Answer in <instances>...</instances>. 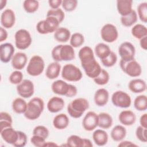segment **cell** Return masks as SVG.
<instances>
[{
	"mask_svg": "<svg viewBox=\"0 0 147 147\" xmlns=\"http://www.w3.org/2000/svg\"><path fill=\"white\" fill-rule=\"evenodd\" d=\"M66 145L71 147H91V141L87 138H83L77 135H71L68 137Z\"/></svg>",
	"mask_w": 147,
	"mask_h": 147,
	"instance_id": "cell-16",
	"label": "cell"
},
{
	"mask_svg": "<svg viewBox=\"0 0 147 147\" xmlns=\"http://www.w3.org/2000/svg\"><path fill=\"white\" fill-rule=\"evenodd\" d=\"M102 39L106 42L112 43L118 37V32L117 28L112 24H106L100 30Z\"/></svg>",
	"mask_w": 147,
	"mask_h": 147,
	"instance_id": "cell-11",
	"label": "cell"
},
{
	"mask_svg": "<svg viewBox=\"0 0 147 147\" xmlns=\"http://www.w3.org/2000/svg\"><path fill=\"white\" fill-rule=\"evenodd\" d=\"M118 53L121 58V60L127 61L134 59L136 49L134 45L131 42L125 41L119 46Z\"/></svg>",
	"mask_w": 147,
	"mask_h": 147,
	"instance_id": "cell-12",
	"label": "cell"
},
{
	"mask_svg": "<svg viewBox=\"0 0 147 147\" xmlns=\"http://www.w3.org/2000/svg\"><path fill=\"white\" fill-rule=\"evenodd\" d=\"M54 38L59 42H66L71 37V32L69 29L64 27H59L54 32Z\"/></svg>",
	"mask_w": 147,
	"mask_h": 147,
	"instance_id": "cell-29",
	"label": "cell"
},
{
	"mask_svg": "<svg viewBox=\"0 0 147 147\" xmlns=\"http://www.w3.org/2000/svg\"><path fill=\"white\" fill-rule=\"evenodd\" d=\"M82 126L86 131L94 130L98 126V115L94 111H88L83 119Z\"/></svg>",
	"mask_w": 147,
	"mask_h": 147,
	"instance_id": "cell-14",
	"label": "cell"
},
{
	"mask_svg": "<svg viewBox=\"0 0 147 147\" xmlns=\"http://www.w3.org/2000/svg\"><path fill=\"white\" fill-rule=\"evenodd\" d=\"M28 61V57L26 53L24 52H17L15 53L11 60V64L16 70H21L26 65Z\"/></svg>",
	"mask_w": 147,
	"mask_h": 147,
	"instance_id": "cell-20",
	"label": "cell"
},
{
	"mask_svg": "<svg viewBox=\"0 0 147 147\" xmlns=\"http://www.w3.org/2000/svg\"><path fill=\"white\" fill-rule=\"evenodd\" d=\"M102 64L106 67H111L114 66L117 61V56L113 51L105 59L100 60Z\"/></svg>",
	"mask_w": 147,
	"mask_h": 147,
	"instance_id": "cell-42",
	"label": "cell"
},
{
	"mask_svg": "<svg viewBox=\"0 0 147 147\" xmlns=\"http://www.w3.org/2000/svg\"><path fill=\"white\" fill-rule=\"evenodd\" d=\"M13 119L11 116L7 112L1 111L0 113V130L12 127Z\"/></svg>",
	"mask_w": 147,
	"mask_h": 147,
	"instance_id": "cell-37",
	"label": "cell"
},
{
	"mask_svg": "<svg viewBox=\"0 0 147 147\" xmlns=\"http://www.w3.org/2000/svg\"><path fill=\"white\" fill-rule=\"evenodd\" d=\"M44 109V102L40 97H34L27 104V108L24 115L29 120L38 118Z\"/></svg>",
	"mask_w": 147,
	"mask_h": 147,
	"instance_id": "cell-3",
	"label": "cell"
},
{
	"mask_svg": "<svg viewBox=\"0 0 147 147\" xmlns=\"http://www.w3.org/2000/svg\"><path fill=\"white\" fill-rule=\"evenodd\" d=\"M18 138L17 141L13 144L15 147H24L26 145L28 138L26 134L22 131H18Z\"/></svg>",
	"mask_w": 147,
	"mask_h": 147,
	"instance_id": "cell-47",
	"label": "cell"
},
{
	"mask_svg": "<svg viewBox=\"0 0 147 147\" xmlns=\"http://www.w3.org/2000/svg\"><path fill=\"white\" fill-rule=\"evenodd\" d=\"M140 126L147 129V114L145 113L142 114L140 118Z\"/></svg>",
	"mask_w": 147,
	"mask_h": 147,
	"instance_id": "cell-53",
	"label": "cell"
},
{
	"mask_svg": "<svg viewBox=\"0 0 147 147\" xmlns=\"http://www.w3.org/2000/svg\"><path fill=\"white\" fill-rule=\"evenodd\" d=\"M23 74L19 70L12 72L9 78V82L13 84H18L23 80Z\"/></svg>",
	"mask_w": 147,
	"mask_h": 147,
	"instance_id": "cell-44",
	"label": "cell"
},
{
	"mask_svg": "<svg viewBox=\"0 0 147 147\" xmlns=\"http://www.w3.org/2000/svg\"><path fill=\"white\" fill-rule=\"evenodd\" d=\"M109 99V91L103 88L97 90L94 96V100L95 105L99 107H103L105 106Z\"/></svg>",
	"mask_w": 147,
	"mask_h": 147,
	"instance_id": "cell-22",
	"label": "cell"
},
{
	"mask_svg": "<svg viewBox=\"0 0 147 147\" xmlns=\"http://www.w3.org/2000/svg\"><path fill=\"white\" fill-rule=\"evenodd\" d=\"M118 146H137L138 145L130 141H122L118 144Z\"/></svg>",
	"mask_w": 147,
	"mask_h": 147,
	"instance_id": "cell-54",
	"label": "cell"
},
{
	"mask_svg": "<svg viewBox=\"0 0 147 147\" xmlns=\"http://www.w3.org/2000/svg\"><path fill=\"white\" fill-rule=\"evenodd\" d=\"M62 78L69 82H78L82 78L81 70L72 64L64 65L61 70Z\"/></svg>",
	"mask_w": 147,
	"mask_h": 147,
	"instance_id": "cell-7",
	"label": "cell"
},
{
	"mask_svg": "<svg viewBox=\"0 0 147 147\" xmlns=\"http://www.w3.org/2000/svg\"><path fill=\"white\" fill-rule=\"evenodd\" d=\"M110 136L113 141L116 142L121 141L126 136V128L122 125H116L112 129Z\"/></svg>",
	"mask_w": 147,
	"mask_h": 147,
	"instance_id": "cell-30",
	"label": "cell"
},
{
	"mask_svg": "<svg viewBox=\"0 0 147 147\" xmlns=\"http://www.w3.org/2000/svg\"><path fill=\"white\" fill-rule=\"evenodd\" d=\"M44 68L45 63L42 57L38 55H34L29 60L26 72L30 76H37L42 73Z\"/></svg>",
	"mask_w": 147,
	"mask_h": 147,
	"instance_id": "cell-6",
	"label": "cell"
},
{
	"mask_svg": "<svg viewBox=\"0 0 147 147\" xmlns=\"http://www.w3.org/2000/svg\"><path fill=\"white\" fill-rule=\"evenodd\" d=\"M23 7L28 13L36 12L39 7V2L35 0H25L23 2Z\"/></svg>",
	"mask_w": 147,
	"mask_h": 147,
	"instance_id": "cell-38",
	"label": "cell"
},
{
	"mask_svg": "<svg viewBox=\"0 0 147 147\" xmlns=\"http://www.w3.org/2000/svg\"><path fill=\"white\" fill-rule=\"evenodd\" d=\"M58 146L55 142H46V143L45 144L44 146Z\"/></svg>",
	"mask_w": 147,
	"mask_h": 147,
	"instance_id": "cell-57",
	"label": "cell"
},
{
	"mask_svg": "<svg viewBox=\"0 0 147 147\" xmlns=\"http://www.w3.org/2000/svg\"><path fill=\"white\" fill-rule=\"evenodd\" d=\"M134 108L140 111H143L147 109V97L145 95L137 96L134 100Z\"/></svg>",
	"mask_w": 147,
	"mask_h": 147,
	"instance_id": "cell-36",
	"label": "cell"
},
{
	"mask_svg": "<svg viewBox=\"0 0 147 147\" xmlns=\"http://www.w3.org/2000/svg\"><path fill=\"white\" fill-rule=\"evenodd\" d=\"M18 94L23 98L31 97L34 92L33 83L29 79H24L16 87Z\"/></svg>",
	"mask_w": 147,
	"mask_h": 147,
	"instance_id": "cell-13",
	"label": "cell"
},
{
	"mask_svg": "<svg viewBox=\"0 0 147 147\" xmlns=\"http://www.w3.org/2000/svg\"><path fill=\"white\" fill-rule=\"evenodd\" d=\"M49 6L51 7L52 9H59L60 5H61L62 1L61 0H49L48 1Z\"/></svg>",
	"mask_w": 147,
	"mask_h": 147,
	"instance_id": "cell-50",
	"label": "cell"
},
{
	"mask_svg": "<svg viewBox=\"0 0 147 147\" xmlns=\"http://www.w3.org/2000/svg\"><path fill=\"white\" fill-rule=\"evenodd\" d=\"M51 56L56 62L71 61L75 58V51L71 45L60 44L52 49Z\"/></svg>",
	"mask_w": 147,
	"mask_h": 147,
	"instance_id": "cell-2",
	"label": "cell"
},
{
	"mask_svg": "<svg viewBox=\"0 0 147 147\" xmlns=\"http://www.w3.org/2000/svg\"><path fill=\"white\" fill-rule=\"evenodd\" d=\"M65 102L63 98L53 96L50 98L47 103V109L52 113H56L62 110L64 107Z\"/></svg>",
	"mask_w": 147,
	"mask_h": 147,
	"instance_id": "cell-21",
	"label": "cell"
},
{
	"mask_svg": "<svg viewBox=\"0 0 147 147\" xmlns=\"http://www.w3.org/2000/svg\"><path fill=\"white\" fill-rule=\"evenodd\" d=\"M98 115V126L103 129H109L113 125V118L107 113H100Z\"/></svg>",
	"mask_w": 147,
	"mask_h": 147,
	"instance_id": "cell-31",
	"label": "cell"
},
{
	"mask_svg": "<svg viewBox=\"0 0 147 147\" xmlns=\"http://www.w3.org/2000/svg\"><path fill=\"white\" fill-rule=\"evenodd\" d=\"M7 32L2 26L0 27V42L5 41L7 38Z\"/></svg>",
	"mask_w": 147,
	"mask_h": 147,
	"instance_id": "cell-52",
	"label": "cell"
},
{
	"mask_svg": "<svg viewBox=\"0 0 147 147\" xmlns=\"http://www.w3.org/2000/svg\"><path fill=\"white\" fill-rule=\"evenodd\" d=\"M92 139L98 146H104L108 142L109 136L104 130L96 129L92 133Z\"/></svg>",
	"mask_w": 147,
	"mask_h": 147,
	"instance_id": "cell-27",
	"label": "cell"
},
{
	"mask_svg": "<svg viewBox=\"0 0 147 147\" xmlns=\"http://www.w3.org/2000/svg\"><path fill=\"white\" fill-rule=\"evenodd\" d=\"M110 79V75L108 72L105 69H101L100 74L93 79L94 82L98 85L103 86L106 84Z\"/></svg>",
	"mask_w": 147,
	"mask_h": 147,
	"instance_id": "cell-40",
	"label": "cell"
},
{
	"mask_svg": "<svg viewBox=\"0 0 147 147\" xmlns=\"http://www.w3.org/2000/svg\"><path fill=\"white\" fill-rule=\"evenodd\" d=\"M118 119L121 124L125 126H131L135 123L136 116L131 110H123L119 113Z\"/></svg>",
	"mask_w": 147,
	"mask_h": 147,
	"instance_id": "cell-23",
	"label": "cell"
},
{
	"mask_svg": "<svg viewBox=\"0 0 147 147\" xmlns=\"http://www.w3.org/2000/svg\"><path fill=\"white\" fill-rule=\"evenodd\" d=\"M16 22V16L14 11L10 9H5L1 15V24L5 29L12 28Z\"/></svg>",
	"mask_w": 147,
	"mask_h": 147,
	"instance_id": "cell-17",
	"label": "cell"
},
{
	"mask_svg": "<svg viewBox=\"0 0 147 147\" xmlns=\"http://www.w3.org/2000/svg\"><path fill=\"white\" fill-rule=\"evenodd\" d=\"M61 71V65L59 62L54 61L52 62L48 65L46 72L45 76L49 79H55L57 78Z\"/></svg>",
	"mask_w": 147,
	"mask_h": 147,
	"instance_id": "cell-28",
	"label": "cell"
},
{
	"mask_svg": "<svg viewBox=\"0 0 147 147\" xmlns=\"http://www.w3.org/2000/svg\"><path fill=\"white\" fill-rule=\"evenodd\" d=\"M113 104L120 108H128L131 103V99L130 95L125 91L118 90L115 91L111 96Z\"/></svg>",
	"mask_w": 147,
	"mask_h": 147,
	"instance_id": "cell-10",
	"label": "cell"
},
{
	"mask_svg": "<svg viewBox=\"0 0 147 147\" xmlns=\"http://www.w3.org/2000/svg\"><path fill=\"white\" fill-rule=\"evenodd\" d=\"M27 104L23 98H17L12 102V109L17 114H24L27 108Z\"/></svg>",
	"mask_w": 147,
	"mask_h": 147,
	"instance_id": "cell-33",
	"label": "cell"
},
{
	"mask_svg": "<svg viewBox=\"0 0 147 147\" xmlns=\"http://www.w3.org/2000/svg\"><path fill=\"white\" fill-rule=\"evenodd\" d=\"M14 40L16 47L20 50L27 49L32 42V38L30 33L24 29H19L16 32Z\"/></svg>",
	"mask_w": 147,
	"mask_h": 147,
	"instance_id": "cell-8",
	"label": "cell"
},
{
	"mask_svg": "<svg viewBox=\"0 0 147 147\" xmlns=\"http://www.w3.org/2000/svg\"><path fill=\"white\" fill-rule=\"evenodd\" d=\"M15 49L9 42H5L0 45V60L3 63H9L12 59Z\"/></svg>",
	"mask_w": 147,
	"mask_h": 147,
	"instance_id": "cell-15",
	"label": "cell"
},
{
	"mask_svg": "<svg viewBox=\"0 0 147 147\" xmlns=\"http://www.w3.org/2000/svg\"><path fill=\"white\" fill-rule=\"evenodd\" d=\"M60 22L53 17H46L44 20L40 21L36 25V30L38 33L47 34L55 32L59 28Z\"/></svg>",
	"mask_w": 147,
	"mask_h": 147,
	"instance_id": "cell-5",
	"label": "cell"
},
{
	"mask_svg": "<svg viewBox=\"0 0 147 147\" xmlns=\"http://www.w3.org/2000/svg\"><path fill=\"white\" fill-rule=\"evenodd\" d=\"M70 84H68L67 82L63 80H57L53 82L51 85V89L53 93L67 96L69 89Z\"/></svg>",
	"mask_w": 147,
	"mask_h": 147,
	"instance_id": "cell-18",
	"label": "cell"
},
{
	"mask_svg": "<svg viewBox=\"0 0 147 147\" xmlns=\"http://www.w3.org/2000/svg\"><path fill=\"white\" fill-rule=\"evenodd\" d=\"M137 18L136 11L133 9L129 14L121 17V22L122 25L125 27H130L136 23Z\"/></svg>",
	"mask_w": 147,
	"mask_h": 147,
	"instance_id": "cell-34",
	"label": "cell"
},
{
	"mask_svg": "<svg viewBox=\"0 0 147 147\" xmlns=\"http://www.w3.org/2000/svg\"><path fill=\"white\" fill-rule=\"evenodd\" d=\"M89 107L88 100L84 98H78L72 100L67 106L68 114L74 118H80Z\"/></svg>",
	"mask_w": 147,
	"mask_h": 147,
	"instance_id": "cell-4",
	"label": "cell"
},
{
	"mask_svg": "<svg viewBox=\"0 0 147 147\" xmlns=\"http://www.w3.org/2000/svg\"><path fill=\"white\" fill-rule=\"evenodd\" d=\"M7 1L5 0H1L0 1V10H2L5 6L6 5Z\"/></svg>",
	"mask_w": 147,
	"mask_h": 147,
	"instance_id": "cell-56",
	"label": "cell"
},
{
	"mask_svg": "<svg viewBox=\"0 0 147 147\" xmlns=\"http://www.w3.org/2000/svg\"><path fill=\"white\" fill-rule=\"evenodd\" d=\"M1 136L3 140L9 144L13 145L18 138V130H14L13 127L5 128L0 130Z\"/></svg>",
	"mask_w": 147,
	"mask_h": 147,
	"instance_id": "cell-19",
	"label": "cell"
},
{
	"mask_svg": "<svg viewBox=\"0 0 147 147\" xmlns=\"http://www.w3.org/2000/svg\"><path fill=\"white\" fill-rule=\"evenodd\" d=\"M61 6L63 9L68 12L72 11L76 9L78 6V1L76 0H63Z\"/></svg>",
	"mask_w": 147,
	"mask_h": 147,
	"instance_id": "cell-46",
	"label": "cell"
},
{
	"mask_svg": "<svg viewBox=\"0 0 147 147\" xmlns=\"http://www.w3.org/2000/svg\"><path fill=\"white\" fill-rule=\"evenodd\" d=\"M47 17H53L56 18L60 24L63 21L65 18V14L63 10L60 8L50 9L47 13Z\"/></svg>",
	"mask_w": 147,
	"mask_h": 147,
	"instance_id": "cell-41",
	"label": "cell"
},
{
	"mask_svg": "<svg viewBox=\"0 0 147 147\" xmlns=\"http://www.w3.org/2000/svg\"><path fill=\"white\" fill-rule=\"evenodd\" d=\"M147 129L144 128L141 126L137 127L136 130V136L137 138L142 142H147Z\"/></svg>",
	"mask_w": 147,
	"mask_h": 147,
	"instance_id": "cell-48",
	"label": "cell"
},
{
	"mask_svg": "<svg viewBox=\"0 0 147 147\" xmlns=\"http://www.w3.org/2000/svg\"><path fill=\"white\" fill-rule=\"evenodd\" d=\"M78 56L86 75L92 79L95 78L100 74L102 68L96 60L92 48L88 46L82 47L79 51Z\"/></svg>",
	"mask_w": 147,
	"mask_h": 147,
	"instance_id": "cell-1",
	"label": "cell"
},
{
	"mask_svg": "<svg viewBox=\"0 0 147 147\" xmlns=\"http://www.w3.org/2000/svg\"><path fill=\"white\" fill-rule=\"evenodd\" d=\"M131 34L137 39H141L142 38L147 36L146 27L141 24H136L133 26L131 30Z\"/></svg>",
	"mask_w": 147,
	"mask_h": 147,
	"instance_id": "cell-35",
	"label": "cell"
},
{
	"mask_svg": "<svg viewBox=\"0 0 147 147\" xmlns=\"http://www.w3.org/2000/svg\"><path fill=\"white\" fill-rule=\"evenodd\" d=\"M45 140L44 138L37 135H33L30 138V142L36 147H44L46 143Z\"/></svg>",
	"mask_w": 147,
	"mask_h": 147,
	"instance_id": "cell-49",
	"label": "cell"
},
{
	"mask_svg": "<svg viewBox=\"0 0 147 147\" xmlns=\"http://www.w3.org/2000/svg\"><path fill=\"white\" fill-rule=\"evenodd\" d=\"M77 93H78V90H77V88L76 87V86L70 84L69 91H68V93L67 95V97L72 98V97L75 96V95H76Z\"/></svg>",
	"mask_w": 147,
	"mask_h": 147,
	"instance_id": "cell-51",
	"label": "cell"
},
{
	"mask_svg": "<svg viewBox=\"0 0 147 147\" xmlns=\"http://www.w3.org/2000/svg\"><path fill=\"white\" fill-rule=\"evenodd\" d=\"M140 47L142 49L144 50H146L147 49V36H145L141 39H140Z\"/></svg>",
	"mask_w": 147,
	"mask_h": 147,
	"instance_id": "cell-55",
	"label": "cell"
},
{
	"mask_svg": "<svg viewBox=\"0 0 147 147\" xmlns=\"http://www.w3.org/2000/svg\"><path fill=\"white\" fill-rule=\"evenodd\" d=\"M53 127L58 130H63L67 128L69 123V120L68 116L64 113L56 115L53 119Z\"/></svg>",
	"mask_w": 147,
	"mask_h": 147,
	"instance_id": "cell-26",
	"label": "cell"
},
{
	"mask_svg": "<svg viewBox=\"0 0 147 147\" xmlns=\"http://www.w3.org/2000/svg\"><path fill=\"white\" fill-rule=\"evenodd\" d=\"M33 135H37L47 139L49 134V131L47 127L42 125H38L36 126L33 130Z\"/></svg>",
	"mask_w": 147,
	"mask_h": 147,
	"instance_id": "cell-45",
	"label": "cell"
},
{
	"mask_svg": "<svg viewBox=\"0 0 147 147\" xmlns=\"http://www.w3.org/2000/svg\"><path fill=\"white\" fill-rule=\"evenodd\" d=\"M119 65L122 71L130 77H138L142 73L141 65L134 59L127 61H124L121 60Z\"/></svg>",
	"mask_w": 147,
	"mask_h": 147,
	"instance_id": "cell-9",
	"label": "cell"
},
{
	"mask_svg": "<svg viewBox=\"0 0 147 147\" xmlns=\"http://www.w3.org/2000/svg\"><path fill=\"white\" fill-rule=\"evenodd\" d=\"M132 0H118L117 1V9L121 17L127 16L133 10Z\"/></svg>",
	"mask_w": 147,
	"mask_h": 147,
	"instance_id": "cell-24",
	"label": "cell"
},
{
	"mask_svg": "<svg viewBox=\"0 0 147 147\" xmlns=\"http://www.w3.org/2000/svg\"><path fill=\"white\" fill-rule=\"evenodd\" d=\"M70 45L73 48H78L82 46L84 42L83 35L80 33H74L71 36L69 39Z\"/></svg>",
	"mask_w": 147,
	"mask_h": 147,
	"instance_id": "cell-39",
	"label": "cell"
},
{
	"mask_svg": "<svg viewBox=\"0 0 147 147\" xmlns=\"http://www.w3.org/2000/svg\"><path fill=\"white\" fill-rule=\"evenodd\" d=\"M95 53L96 56L100 59V60H102L107 57L111 52L109 46L104 43H98L95 47L94 49Z\"/></svg>",
	"mask_w": 147,
	"mask_h": 147,
	"instance_id": "cell-32",
	"label": "cell"
},
{
	"mask_svg": "<svg viewBox=\"0 0 147 147\" xmlns=\"http://www.w3.org/2000/svg\"><path fill=\"white\" fill-rule=\"evenodd\" d=\"M138 16L140 20L144 23L147 22V3L142 2L137 6Z\"/></svg>",
	"mask_w": 147,
	"mask_h": 147,
	"instance_id": "cell-43",
	"label": "cell"
},
{
	"mask_svg": "<svg viewBox=\"0 0 147 147\" xmlns=\"http://www.w3.org/2000/svg\"><path fill=\"white\" fill-rule=\"evenodd\" d=\"M128 88L133 93H141L146 90V83L142 79H134L129 82Z\"/></svg>",
	"mask_w": 147,
	"mask_h": 147,
	"instance_id": "cell-25",
	"label": "cell"
}]
</instances>
